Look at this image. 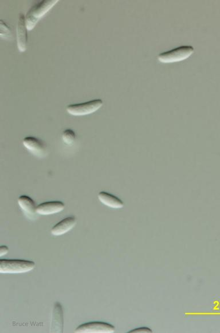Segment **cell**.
Masks as SVG:
<instances>
[{
    "label": "cell",
    "mask_w": 220,
    "mask_h": 333,
    "mask_svg": "<svg viewBox=\"0 0 220 333\" xmlns=\"http://www.w3.org/2000/svg\"><path fill=\"white\" fill-rule=\"evenodd\" d=\"M36 263L21 260H0V273L3 274H21L34 270Z\"/></svg>",
    "instance_id": "7a4b0ae2"
},
{
    "label": "cell",
    "mask_w": 220,
    "mask_h": 333,
    "mask_svg": "<svg viewBox=\"0 0 220 333\" xmlns=\"http://www.w3.org/2000/svg\"><path fill=\"white\" fill-rule=\"evenodd\" d=\"M22 144L31 153L39 159L46 155V146L43 141L35 137H28L22 141Z\"/></svg>",
    "instance_id": "8992f818"
},
{
    "label": "cell",
    "mask_w": 220,
    "mask_h": 333,
    "mask_svg": "<svg viewBox=\"0 0 220 333\" xmlns=\"http://www.w3.org/2000/svg\"><path fill=\"white\" fill-rule=\"evenodd\" d=\"M103 104L104 103L101 99H95L86 103L69 105L66 110L69 114L75 117H82L96 112Z\"/></svg>",
    "instance_id": "277c9868"
},
{
    "label": "cell",
    "mask_w": 220,
    "mask_h": 333,
    "mask_svg": "<svg viewBox=\"0 0 220 333\" xmlns=\"http://www.w3.org/2000/svg\"><path fill=\"white\" fill-rule=\"evenodd\" d=\"M9 252V248L7 246L0 247V257L6 256Z\"/></svg>",
    "instance_id": "2e32d148"
},
{
    "label": "cell",
    "mask_w": 220,
    "mask_h": 333,
    "mask_svg": "<svg viewBox=\"0 0 220 333\" xmlns=\"http://www.w3.org/2000/svg\"><path fill=\"white\" fill-rule=\"evenodd\" d=\"M0 28H1V32L0 36L3 39H9L11 36V31L6 23L1 20L0 22Z\"/></svg>",
    "instance_id": "5bb4252c"
},
{
    "label": "cell",
    "mask_w": 220,
    "mask_h": 333,
    "mask_svg": "<svg viewBox=\"0 0 220 333\" xmlns=\"http://www.w3.org/2000/svg\"><path fill=\"white\" fill-rule=\"evenodd\" d=\"M62 309L60 303H56L55 304L53 325L54 326V327L57 328V323H58V327L60 328H60L63 329V315ZM61 332H62V330H61Z\"/></svg>",
    "instance_id": "7c38bea8"
},
{
    "label": "cell",
    "mask_w": 220,
    "mask_h": 333,
    "mask_svg": "<svg viewBox=\"0 0 220 333\" xmlns=\"http://www.w3.org/2000/svg\"><path fill=\"white\" fill-rule=\"evenodd\" d=\"M62 140L65 144L72 145L76 141V134L71 129H67L62 133Z\"/></svg>",
    "instance_id": "4fadbf2b"
},
{
    "label": "cell",
    "mask_w": 220,
    "mask_h": 333,
    "mask_svg": "<svg viewBox=\"0 0 220 333\" xmlns=\"http://www.w3.org/2000/svg\"><path fill=\"white\" fill-rule=\"evenodd\" d=\"M64 203L60 201L48 202L37 206L36 212L40 215H51L59 213L64 210Z\"/></svg>",
    "instance_id": "ba28073f"
},
{
    "label": "cell",
    "mask_w": 220,
    "mask_h": 333,
    "mask_svg": "<svg viewBox=\"0 0 220 333\" xmlns=\"http://www.w3.org/2000/svg\"><path fill=\"white\" fill-rule=\"evenodd\" d=\"M153 331L147 327H141L137 329L131 330L129 332H152Z\"/></svg>",
    "instance_id": "9a60e30c"
},
{
    "label": "cell",
    "mask_w": 220,
    "mask_h": 333,
    "mask_svg": "<svg viewBox=\"0 0 220 333\" xmlns=\"http://www.w3.org/2000/svg\"><path fill=\"white\" fill-rule=\"evenodd\" d=\"M17 202L18 206L28 218L31 220L36 219L37 207L32 198L26 195H22L18 198Z\"/></svg>",
    "instance_id": "9c48e42d"
},
{
    "label": "cell",
    "mask_w": 220,
    "mask_h": 333,
    "mask_svg": "<svg viewBox=\"0 0 220 333\" xmlns=\"http://www.w3.org/2000/svg\"><path fill=\"white\" fill-rule=\"evenodd\" d=\"M98 198L105 206L114 209H120L124 207V203L119 197L112 194L102 191L98 194Z\"/></svg>",
    "instance_id": "8fae6325"
},
{
    "label": "cell",
    "mask_w": 220,
    "mask_h": 333,
    "mask_svg": "<svg viewBox=\"0 0 220 333\" xmlns=\"http://www.w3.org/2000/svg\"><path fill=\"white\" fill-rule=\"evenodd\" d=\"M58 0H44L33 6L26 16V27L28 31H32L37 23L44 17L56 4Z\"/></svg>",
    "instance_id": "6da1fadb"
},
{
    "label": "cell",
    "mask_w": 220,
    "mask_h": 333,
    "mask_svg": "<svg viewBox=\"0 0 220 333\" xmlns=\"http://www.w3.org/2000/svg\"><path fill=\"white\" fill-rule=\"evenodd\" d=\"M77 224L76 216H71L63 219L55 225L51 230L54 236H61L67 233L74 228Z\"/></svg>",
    "instance_id": "30bf717a"
},
{
    "label": "cell",
    "mask_w": 220,
    "mask_h": 333,
    "mask_svg": "<svg viewBox=\"0 0 220 333\" xmlns=\"http://www.w3.org/2000/svg\"><path fill=\"white\" fill-rule=\"evenodd\" d=\"M115 328L110 323L104 322H91L79 326L75 332L79 333H112Z\"/></svg>",
    "instance_id": "5b68a950"
},
{
    "label": "cell",
    "mask_w": 220,
    "mask_h": 333,
    "mask_svg": "<svg viewBox=\"0 0 220 333\" xmlns=\"http://www.w3.org/2000/svg\"><path fill=\"white\" fill-rule=\"evenodd\" d=\"M27 29L26 16L20 13L17 26V46L21 53L25 52L27 48Z\"/></svg>",
    "instance_id": "52a82bcc"
},
{
    "label": "cell",
    "mask_w": 220,
    "mask_h": 333,
    "mask_svg": "<svg viewBox=\"0 0 220 333\" xmlns=\"http://www.w3.org/2000/svg\"><path fill=\"white\" fill-rule=\"evenodd\" d=\"M194 52V49L192 46H182L160 54L158 56V59L163 63L181 62L189 58Z\"/></svg>",
    "instance_id": "3957f363"
}]
</instances>
